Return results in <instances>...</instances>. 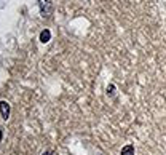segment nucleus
<instances>
[{
    "label": "nucleus",
    "instance_id": "1",
    "mask_svg": "<svg viewBox=\"0 0 166 155\" xmlns=\"http://www.w3.org/2000/svg\"><path fill=\"white\" fill-rule=\"evenodd\" d=\"M0 114L5 120L10 117V104L6 101H0Z\"/></svg>",
    "mask_w": 166,
    "mask_h": 155
},
{
    "label": "nucleus",
    "instance_id": "2",
    "mask_svg": "<svg viewBox=\"0 0 166 155\" xmlns=\"http://www.w3.org/2000/svg\"><path fill=\"white\" fill-rule=\"evenodd\" d=\"M40 10H42V14L43 16H48L51 13V3L48 0H40Z\"/></svg>",
    "mask_w": 166,
    "mask_h": 155
},
{
    "label": "nucleus",
    "instance_id": "3",
    "mask_svg": "<svg viewBox=\"0 0 166 155\" xmlns=\"http://www.w3.org/2000/svg\"><path fill=\"white\" fill-rule=\"evenodd\" d=\"M51 38V32L48 29H45V30H42V34H40V42H43V43H46Z\"/></svg>",
    "mask_w": 166,
    "mask_h": 155
},
{
    "label": "nucleus",
    "instance_id": "4",
    "mask_svg": "<svg viewBox=\"0 0 166 155\" xmlns=\"http://www.w3.org/2000/svg\"><path fill=\"white\" fill-rule=\"evenodd\" d=\"M121 155H134V146L128 144L121 149Z\"/></svg>",
    "mask_w": 166,
    "mask_h": 155
},
{
    "label": "nucleus",
    "instance_id": "5",
    "mask_svg": "<svg viewBox=\"0 0 166 155\" xmlns=\"http://www.w3.org/2000/svg\"><path fill=\"white\" fill-rule=\"evenodd\" d=\"M107 94H110V96H113V94H115V86H113V85H110L109 88H107Z\"/></svg>",
    "mask_w": 166,
    "mask_h": 155
},
{
    "label": "nucleus",
    "instance_id": "6",
    "mask_svg": "<svg viewBox=\"0 0 166 155\" xmlns=\"http://www.w3.org/2000/svg\"><path fill=\"white\" fill-rule=\"evenodd\" d=\"M2 136H3V131H2V128H0V141H2Z\"/></svg>",
    "mask_w": 166,
    "mask_h": 155
},
{
    "label": "nucleus",
    "instance_id": "7",
    "mask_svg": "<svg viewBox=\"0 0 166 155\" xmlns=\"http://www.w3.org/2000/svg\"><path fill=\"white\" fill-rule=\"evenodd\" d=\"M43 155H51V152H43Z\"/></svg>",
    "mask_w": 166,
    "mask_h": 155
}]
</instances>
